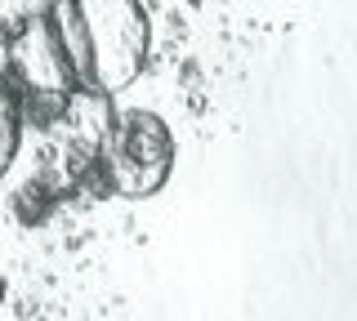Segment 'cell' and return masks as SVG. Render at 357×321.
Segmentation results:
<instances>
[{
    "instance_id": "1",
    "label": "cell",
    "mask_w": 357,
    "mask_h": 321,
    "mask_svg": "<svg viewBox=\"0 0 357 321\" xmlns=\"http://www.w3.org/2000/svg\"><path fill=\"white\" fill-rule=\"evenodd\" d=\"M54 36L72 81L94 94H121L148 68L152 27L139 0H54Z\"/></svg>"
},
{
    "instance_id": "3",
    "label": "cell",
    "mask_w": 357,
    "mask_h": 321,
    "mask_svg": "<svg viewBox=\"0 0 357 321\" xmlns=\"http://www.w3.org/2000/svg\"><path fill=\"white\" fill-rule=\"evenodd\" d=\"M5 63H9V85L18 90L22 116L40 120V125L59 120L76 81H72V68L63 58V45L54 36L50 18L40 14L18 18V27L5 40Z\"/></svg>"
},
{
    "instance_id": "4",
    "label": "cell",
    "mask_w": 357,
    "mask_h": 321,
    "mask_svg": "<svg viewBox=\"0 0 357 321\" xmlns=\"http://www.w3.org/2000/svg\"><path fill=\"white\" fill-rule=\"evenodd\" d=\"M22 139V107H18V90L9 85V76H0V174L14 165Z\"/></svg>"
},
{
    "instance_id": "2",
    "label": "cell",
    "mask_w": 357,
    "mask_h": 321,
    "mask_svg": "<svg viewBox=\"0 0 357 321\" xmlns=\"http://www.w3.org/2000/svg\"><path fill=\"white\" fill-rule=\"evenodd\" d=\"M98 170L103 183L126 201H148L165 187L174 170V134L156 112L130 107L98 139Z\"/></svg>"
}]
</instances>
